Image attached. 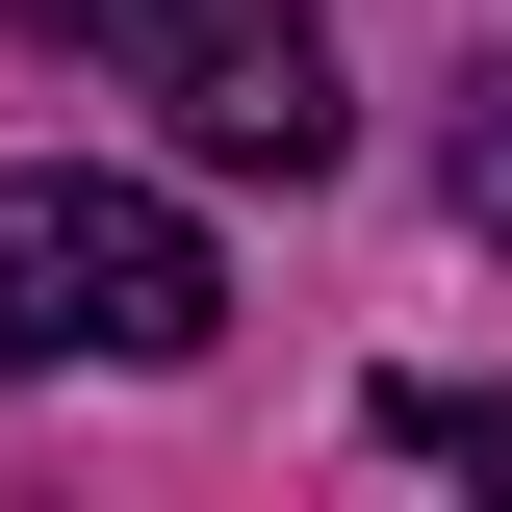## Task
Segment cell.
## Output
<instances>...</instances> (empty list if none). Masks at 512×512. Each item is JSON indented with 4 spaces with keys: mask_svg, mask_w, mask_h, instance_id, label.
Segmentation results:
<instances>
[{
    "mask_svg": "<svg viewBox=\"0 0 512 512\" xmlns=\"http://www.w3.org/2000/svg\"><path fill=\"white\" fill-rule=\"evenodd\" d=\"M205 231L154 180H77V154H26L0 180V359H205Z\"/></svg>",
    "mask_w": 512,
    "mask_h": 512,
    "instance_id": "obj_1",
    "label": "cell"
},
{
    "mask_svg": "<svg viewBox=\"0 0 512 512\" xmlns=\"http://www.w3.org/2000/svg\"><path fill=\"white\" fill-rule=\"evenodd\" d=\"M0 26L128 52L154 103H180V154H231V180H333V52H308V0H0Z\"/></svg>",
    "mask_w": 512,
    "mask_h": 512,
    "instance_id": "obj_2",
    "label": "cell"
},
{
    "mask_svg": "<svg viewBox=\"0 0 512 512\" xmlns=\"http://www.w3.org/2000/svg\"><path fill=\"white\" fill-rule=\"evenodd\" d=\"M436 205H461V231H487V256H512V52H487V77H461V128H436Z\"/></svg>",
    "mask_w": 512,
    "mask_h": 512,
    "instance_id": "obj_3",
    "label": "cell"
},
{
    "mask_svg": "<svg viewBox=\"0 0 512 512\" xmlns=\"http://www.w3.org/2000/svg\"><path fill=\"white\" fill-rule=\"evenodd\" d=\"M384 436L461 461V487H512V384H384Z\"/></svg>",
    "mask_w": 512,
    "mask_h": 512,
    "instance_id": "obj_4",
    "label": "cell"
}]
</instances>
